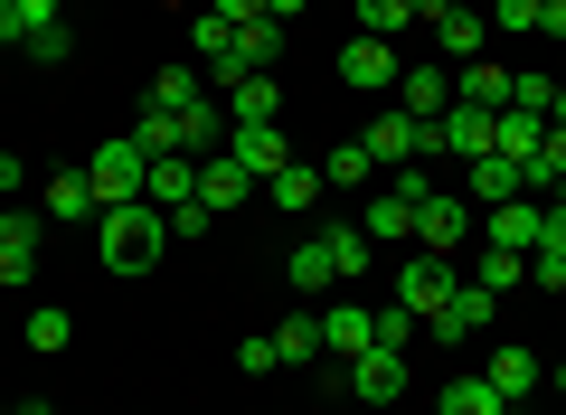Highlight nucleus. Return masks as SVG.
I'll use <instances>...</instances> for the list:
<instances>
[{"mask_svg":"<svg viewBox=\"0 0 566 415\" xmlns=\"http://www.w3.org/2000/svg\"><path fill=\"white\" fill-rule=\"evenodd\" d=\"M95 246H104V264H114V274H151V264L170 256V218L151 208V198L104 208V218H95Z\"/></svg>","mask_w":566,"mask_h":415,"instance_id":"1","label":"nucleus"},{"mask_svg":"<svg viewBox=\"0 0 566 415\" xmlns=\"http://www.w3.org/2000/svg\"><path fill=\"white\" fill-rule=\"evenodd\" d=\"M85 179H95V208H133V198H142V179H151V152H142L133 133H114V142H95Z\"/></svg>","mask_w":566,"mask_h":415,"instance_id":"2","label":"nucleus"},{"mask_svg":"<svg viewBox=\"0 0 566 415\" xmlns=\"http://www.w3.org/2000/svg\"><path fill=\"white\" fill-rule=\"evenodd\" d=\"M491 312H501V302H491L482 283H453V293L424 312V331H434V350H463V340H482V331H491Z\"/></svg>","mask_w":566,"mask_h":415,"instance_id":"3","label":"nucleus"},{"mask_svg":"<svg viewBox=\"0 0 566 415\" xmlns=\"http://www.w3.org/2000/svg\"><path fill=\"white\" fill-rule=\"evenodd\" d=\"M397 76H406L397 39H368V29H349V48H340V85H359V95H397Z\"/></svg>","mask_w":566,"mask_h":415,"instance_id":"4","label":"nucleus"},{"mask_svg":"<svg viewBox=\"0 0 566 415\" xmlns=\"http://www.w3.org/2000/svg\"><path fill=\"white\" fill-rule=\"evenodd\" d=\"M491 133H501V114H482V104H444L424 152H444V160H482V152H491Z\"/></svg>","mask_w":566,"mask_h":415,"instance_id":"5","label":"nucleus"},{"mask_svg":"<svg viewBox=\"0 0 566 415\" xmlns=\"http://www.w3.org/2000/svg\"><path fill=\"white\" fill-rule=\"evenodd\" d=\"M453 283H463V264H453V256H424V246H416V256L397 264V302H406V312H416V321L434 312V302H444Z\"/></svg>","mask_w":566,"mask_h":415,"instance_id":"6","label":"nucleus"},{"mask_svg":"<svg viewBox=\"0 0 566 415\" xmlns=\"http://www.w3.org/2000/svg\"><path fill=\"white\" fill-rule=\"evenodd\" d=\"M368 152H378V170H406V160H424V142H434V123H416V114H406V104H387V114L378 123H368Z\"/></svg>","mask_w":566,"mask_h":415,"instance_id":"7","label":"nucleus"},{"mask_svg":"<svg viewBox=\"0 0 566 415\" xmlns=\"http://www.w3.org/2000/svg\"><path fill=\"white\" fill-rule=\"evenodd\" d=\"M39 246H48L39 208H0V283H29V274H39Z\"/></svg>","mask_w":566,"mask_h":415,"instance_id":"8","label":"nucleus"},{"mask_svg":"<svg viewBox=\"0 0 566 415\" xmlns=\"http://www.w3.org/2000/svg\"><path fill=\"white\" fill-rule=\"evenodd\" d=\"M227 160H245L264 189L274 170H293V142H283V123H227Z\"/></svg>","mask_w":566,"mask_h":415,"instance_id":"9","label":"nucleus"},{"mask_svg":"<svg viewBox=\"0 0 566 415\" xmlns=\"http://www.w3.org/2000/svg\"><path fill=\"white\" fill-rule=\"evenodd\" d=\"M463 198H472V208L528 198V160H510V152H482V160H463Z\"/></svg>","mask_w":566,"mask_h":415,"instance_id":"10","label":"nucleus"},{"mask_svg":"<svg viewBox=\"0 0 566 415\" xmlns=\"http://www.w3.org/2000/svg\"><path fill=\"white\" fill-rule=\"evenodd\" d=\"M378 350V302H331L322 312V359H359Z\"/></svg>","mask_w":566,"mask_h":415,"instance_id":"11","label":"nucleus"},{"mask_svg":"<svg viewBox=\"0 0 566 415\" xmlns=\"http://www.w3.org/2000/svg\"><path fill=\"white\" fill-rule=\"evenodd\" d=\"M349 396L359 406H397L406 396V350H359L349 359Z\"/></svg>","mask_w":566,"mask_h":415,"instance_id":"12","label":"nucleus"},{"mask_svg":"<svg viewBox=\"0 0 566 415\" xmlns=\"http://www.w3.org/2000/svg\"><path fill=\"white\" fill-rule=\"evenodd\" d=\"M463 237H472V198H444V189H434V198L416 208V246H424V256H453Z\"/></svg>","mask_w":566,"mask_h":415,"instance_id":"13","label":"nucleus"},{"mask_svg":"<svg viewBox=\"0 0 566 415\" xmlns=\"http://www.w3.org/2000/svg\"><path fill=\"white\" fill-rule=\"evenodd\" d=\"M538 218H547V198H501V208H482V237L501 256H528L538 246Z\"/></svg>","mask_w":566,"mask_h":415,"instance_id":"14","label":"nucleus"},{"mask_svg":"<svg viewBox=\"0 0 566 415\" xmlns=\"http://www.w3.org/2000/svg\"><path fill=\"white\" fill-rule=\"evenodd\" d=\"M245 198H255V170L227 160V152H208V160H199V208L218 218V208H245Z\"/></svg>","mask_w":566,"mask_h":415,"instance_id":"15","label":"nucleus"},{"mask_svg":"<svg viewBox=\"0 0 566 415\" xmlns=\"http://www.w3.org/2000/svg\"><path fill=\"white\" fill-rule=\"evenodd\" d=\"M453 104L510 114V66H501V58H463V66H453Z\"/></svg>","mask_w":566,"mask_h":415,"instance_id":"16","label":"nucleus"},{"mask_svg":"<svg viewBox=\"0 0 566 415\" xmlns=\"http://www.w3.org/2000/svg\"><path fill=\"white\" fill-rule=\"evenodd\" d=\"M322 246H331V274H340V283H368L378 246H368V227H359V218H331V227H322Z\"/></svg>","mask_w":566,"mask_h":415,"instance_id":"17","label":"nucleus"},{"mask_svg":"<svg viewBox=\"0 0 566 415\" xmlns=\"http://www.w3.org/2000/svg\"><path fill=\"white\" fill-rule=\"evenodd\" d=\"M142 198H151V208H189V198H199V160L161 152V160H151V179H142Z\"/></svg>","mask_w":566,"mask_h":415,"instance_id":"18","label":"nucleus"},{"mask_svg":"<svg viewBox=\"0 0 566 415\" xmlns=\"http://www.w3.org/2000/svg\"><path fill=\"white\" fill-rule=\"evenodd\" d=\"M482 377H491V387H501V406H520V396H528V387H538V377H547V369H538V359H528V350H520V340H501V350H491V359H482Z\"/></svg>","mask_w":566,"mask_h":415,"instance_id":"19","label":"nucleus"},{"mask_svg":"<svg viewBox=\"0 0 566 415\" xmlns=\"http://www.w3.org/2000/svg\"><path fill=\"white\" fill-rule=\"evenodd\" d=\"M434 415H510V406H501V387H491L482 369H463V377L434 387Z\"/></svg>","mask_w":566,"mask_h":415,"instance_id":"20","label":"nucleus"},{"mask_svg":"<svg viewBox=\"0 0 566 415\" xmlns=\"http://www.w3.org/2000/svg\"><path fill=\"white\" fill-rule=\"evenodd\" d=\"M397 104H406L416 123H434V114L453 104V76H444V66H406V76H397Z\"/></svg>","mask_w":566,"mask_h":415,"instance_id":"21","label":"nucleus"},{"mask_svg":"<svg viewBox=\"0 0 566 415\" xmlns=\"http://www.w3.org/2000/svg\"><path fill=\"white\" fill-rule=\"evenodd\" d=\"M378 179H387V170H378V152H368V142H340V152L322 160V189H359V198H368Z\"/></svg>","mask_w":566,"mask_h":415,"instance_id":"22","label":"nucleus"},{"mask_svg":"<svg viewBox=\"0 0 566 415\" xmlns=\"http://www.w3.org/2000/svg\"><path fill=\"white\" fill-rule=\"evenodd\" d=\"M482 39H491V20H482V10H463V0H453L444 20H434V48H444L453 66H463V58H482Z\"/></svg>","mask_w":566,"mask_h":415,"instance_id":"23","label":"nucleus"},{"mask_svg":"<svg viewBox=\"0 0 566 415\" xmlns=\"http://www.w3.org/2000/svg\"><path fill=\"white\" fill-rule=\"evenodd\" d=\"M227 123H283V85H274V76L227 85Z\"/></svg>","mask_w":566,"mask_h":415,"instance_id":"24","label":"nucleus"},{"mask_svg":"<svg viewBox=\"0 0 566 415\" xmlns=\"http://www.w3.org/2000/svg\"><path fill=\"white\" fill-rule=\"evenodd\" d=\"M48 218H104V208H95V179H85V170H57V179H48Z\"/></svg>","mask_w":566,"mask_h":415,"instance_id":"25","label":"nucleus"},{"mask_svg":"<svg viewBox=\"0 0 566 415\" xmlns=\"http://www.w3.org/2000/svg\"><path fill=\"white\" fill-rule=\"evenodd\" d=\"M264 189H274V208H322V160H293V170H274Z\"/></svg>","mask_w":566,"mask_h":415,"instance_id":"26","label":"nucleus"},{"mask_svg":"<svg viewBox=\"0 0 566 415\" xmlns=\"http://www.w3.org/2000/svg\"><path fill=\"white\" fill-rule=\"evenodd\" d=\"M283 283H293V293H322V283H340V274H331V246L303 237V246H293V264H283Z\"/></svg>","mask_w":566,"mask_h":415,"instance_id":"27","label":"nucleus"},{"mask_svg":"<svg viewBox=\"0 0 566 415\" xmlns=\"http://www.w3.org/2000/svg\"><path fill=\"white\" fill-rule=\"evenodd\" d=\"M463 283H482V293H491V302H501V293H510V283H528V256H501V246H482V264H472V274H463Z\"/></svg>","mask_w":566,"mask_h":415,"instance_id":"28","label":"nucleus"},{"mask_svg":"<svg viewBox=\"0 0 566 415\" xmlns=\"http://www.w3.org/2000/svg\"><path fill=\"white\" fill-rule=\"evenodd\" d=\"M566 179V123H547V142H538V160H528V198H547Z\"/></svg>","mask_w":566,"mask_h":415,"instance_id":"29","label":"nucleus"},{"mask_svg":"<svg viewBox=\"0 0 566 415\" xmlns=\"http://www.w3.org/2000/svg\"><path fill=\"white\" fill-rule=\"evenodd\" d=\"M538 142H547V123H538V114H501L491 152H510V160H538Z\"/></svg>","mask_w":566,"mask_h":415,"instance_id":"30","label":"nucleus"},{"mask_svg":"<svg viewBox=\"0 0 566 415\" xmlns=\"http://www.w3.org/2000/svg\"><path fill=\"white\" fill-rule=\"evenodd\" d=\"M274 350H283V369H293V359H322V312H293L274 331Z\"/></svg>","mask_w":566,"mask_h":415,"instance_id":"31","label":"nucleus"},{"mask_svg":"<svg viewBox=\"0 0 566 415\" xmlns=\"http://www.w3.org/2000/svg\"><path fill=\"white\" fill-rule=\"evenodd\" d=\"M199 95H208L199 66H161V76H151V104H170V114H180V104H199Z\"/></svg>","mask_w":566,"mask_h":415,"instance_id":"32","label":"nucleus"},{"mask_svg":"<svg viewBox=\"0 0 566 415\" xmlns=\"http://www.w3.org/2000/svg\"><path fill=\"white\" fill-rule=\"evenodd\" d=\"M547 104H557V76L520 66V76H510V114H538V123H547Z\"/></svg>","mask_w":566,"mask_h":415,"instance_id":"33","label":"nucleus"},{"mask_svg":"<svg viewBox=\"0 0 566 415\" xmlns=\"http://www.w3.org/2000/svg\"><path fill=\"white\" fill-rule=\"evenodd\" d=\"M66 340H76V321H66L57 302H39V312H29V350H48V359H57Z\"/></svg>","mask_w":566,"mask_h":415,"instance_id":"34","label":"nucleus"},{"mask_svg":"<svg viewBox=\"0 0 566 415\" xmlns=\"http://www.w3.org/2000/svg\"><path fill=\"white\" fill-rule=\"evenodd\" d=\"M406 20H416V0H359V29H368V39H397Z\"/></svg>","mask_w":566,"mask_h":415,"instance_id":"35","label":"nucleus"},{"mask_svg":"<svg viewBox=\"0 0 566 415\" xmlns=\"http://www.w3.org/2000/svg\"><path fill=\"white\" fill-rule=\"evenodd\" d=\"M237 369H245V377H274V369H283V350H274V331H255V340H237Z\"/></svg>","mask_w":566,"mask_h":415,"instance_id":"36","label":"nucleus"},{"mask_svg":"<svg viewBox=\"0 0 566 415\" xmlns=\"http://www.w3.org/2000/svg\"><path fill=\"white\" fill-rule=\"evenodd\" d=\"M491 29H501V39H520V29H538V0H491Z\"/></svg>","mask_w":566,"mask_h":415,"instance_id":"37","label":"nucleus"},{"mask_svg":"<svg viewBox=\"0 0 566 415\" xmlns=\"http://www.w3.org/2000/svg\"><path fill=\"white\" fill-rule=\"evenodd\" d=\"M528 283H547V293H566V256H557V246H528Z\"/></svg>","mask_w":566,"mask_h":415,"instance_id":"38","label":"nucleus"},{"mask_svg":"<svg viewBox=\"0 0 566 415\" xmlns=\"http://www.w3.org/2000/svg\"><path fill=\"white\" fill-rule=\"evenodd\" d=\"M20 20H29V39H39V29H66V20H57V0H20ZM29 39H20V48H29Z\"/></svg>","mask_w":566,"mask_h":415,"instance_id":"39","label":"nucleus"},{"mask_svg":"<svg viewBox=\"0 0 566 415\" xmlns=\"http://www.w3.org/2000/svg\"><path fill=\"white\" fill-rule=\"evenodd\" d=\"M208 10H218L227 29H245V20H264V0H208Z\"/></svg>","mask_w":566,"mask_h":415,"instance_id":"40","label":"nucleus"},{"mask_svg":"<svg viewBox=\"0 0 566 415\" xmlns=\"http://www.w3.org/2000/svg\"><path fill=\"white\" fill-rule=\"evenodd\" d=\"M29 39V20H20V0H0V48H20Z\"/></svg>","mask_w":566,"mask_h":415,"instance_id":"41","label":"nucleus"},{"mask_svg":"<svg viewBox=\"0 0 566 415\" xmlns=\"http://www.w3.org/2000/svg\"><path fill=\"white\" fill-rule=\"evenodd\" d=\"M538 39H566V0H538Z\"/></svg>","mask_w":566,"mask_h":415,"instance_id":"42","label":"nucleus"},{"mask_svg":"<svg viewBox=\"0 0 566 415\" xmlns=\"http://www.w3.org/2000/svg\"><path fill=\"white\" fill-rule=\"evenodd\" d=\"M20 179H29V170H20V152H0V198H20Z\"/></svg>","mask_w":566,"mask_h":415,"instance_id":"43","label":"nucleus"},{"mask_svg":"<svg viewBox=\"0 0 566 415\" xmlns=\"http://www.w3.org/2000/svg\"><path fill=\"white\" fill-rule=\"evenodd\" d=\"M264 20H303V0H264Z\"/></svg>","mask_w":566,"mask_h":415,"instance_id":"44","label":"nucleus"},{"mask_svg":"<svg viewBox=\"0 0 566 415\" xmlns=\"http://www.w3.org/2000/svg\"><path fill=\"white\" fill-rule=\"evenodd\" d=\"M547 123H566V85H557V104H547Z\"/></svg>","mask_w":566,"mask_h":415,"instance_id":"45","label":"nucleus"},{"mask_svg":"<svg viewBox=\"0 0 566 415\" xmlns=\"http://www.w3.org/2000/svg\"><path fill=\"white\" fill-rule=\"evenodd\" d=\"M547 377H557V396H566V359H557V369H547Z\"/></svg>","mask_w":566,"mask_h":415,"instance_id":"46","label":"nucleus"},{"mask_svg":"<svg viewBox=\"0 0 566 415\" xmlns=\"http://www.w3.org/2000/svg\"><path fill=\"white\" fill-rule=\"evenodd\" d=\"M10 415H48V406H10Z\"/></svg>","mask_w":566,"mask_h":415,"instance_id":"47","label":"nucleus"},{"mask_svg":"<svg viewBox=\"0 0 566 415\" xmlns=\"http://www.w3.org/2000/svg\"><path fill=\"white\" fill-rule=\"evenodd\" d=\"M0 415H10V396H0Z\"/></svg>","mask_w":566,"mask_h":415,"instance_id":"48","label":"nucleus"}]
</instances>
